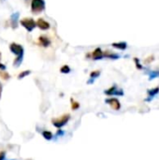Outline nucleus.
<instances>
[{"label": "nucleus", "mask_w": 159, "mask_h": 160, "mask_svg": "<svg viewBox=\"0 0 159 160\" xmlns=\"http://www.w3.org/2000/svg\"><path fill=\"white\" fill-rule=\"evenodd\" d=\"M6 159V153L4 151L0 152V160H5Z\"/></svg>", "instance_id": "23"}, {"label": "nucleus", "mask_w": 159, "mask_h": 160, "mask_svg": "<svg viewBox=\"0 0 159 160\" xmlns=\"http://www.w3.org/2000/svg\"><path fill=\"white\" fill-rule=\"evenodd\" d=\"M0 77L5 81H8L9 79H10V75L8 72H5V71L2 70H0Z\"/></svg>", "instance_id": "20"}, {"label": "nucleus", "mask_w": 159, "mask_h": 160, "mask_svg": "<svg viewBox=\"0 0 159 160\" xmlns=\"http://www.w3.org/2000/svg\"><path fill=\"white\" fill-rule=\"evenodd\" d=\"M86 57H89L95 61H97V60H101L104 58V52L100 48H96L94 50V52H92V53H88L86 55Z\"/></svg>", "instance_id": "6"}, {"label": "nucleus", "mask_w": 159, "mask_h": 160, "mask_svg": "<svg viewBox=\"0 0 159 160\" xmlns=\"http://www.w3.org/2000/svg\"><path fill=\"white\" fill-rule=\"evenodd\" d=\"M7 69V67H6V65L1 63V61H0V70H2V71H5Z\"/></svg>", "instance_id": "24"}, {"label": "nucleus", "mask_w": 159, "mask_h": 160, "mask_svg": "<svg viewBox=\"0 0 159 160\" xmlns=\"http://www.w3.org/2000/svg\"><path fill=\"white\" fill-rule=\"evenodd\" d=\"M37 42L40 44V46H41L43 48H48L52 44V40H50V37L47 36H44V35H41L38 37Z\"/></svg>", "instance_id": "9"}, {"label": "nucleus", "mask_w": 159, "mask_h": 160, "mask_svg": "<svg viewBox=\"0 0 159 160\" xmlns=\"http://www.w3.org/2000/svg\"><path fill=\"white\" fill-rule=\"evenodd\" d=\"M153 60H155V56L153 55H150L149 57H147L145 60H144V63L145 64H150V63H152Z\"/></svg>", "instance_id": "22"}, {"label": "nucleus", "mask_w": 159, "mask_h": 160, "mask_svg": "<svg viewBox=\"0 0 159 160\" xmlns=\"http://www.w3.org/2000/svg\"><path fill=\"white\" fill-rule=\"evenodd\" d=\"M105 102L107 104H109V106H111V108L115 110V111H119V110L121 109V103H120V101L115 97L107 98L105 100Z\"/></svg>", "instance_id": "7"}, {"label": "nucleus", "mask_w": 159, "mask_h": 160, "mask_svg": "<svg viewBox=\"0 0 159 160\" xmlns=\"http://www.w3.org/2000/svg\"><path fill=\"white\" fill-rule=\"evenodd\" d=\"M19 17H20V13L17 12H13L9 17V25L12 26V29H16L19 24Z\"/></svg>", "instance_id": "10"}, {"label": "nucleus", "mask_w": 159, "mask_h": 160, "mask_svg": "<svg viewBox=\"0 0 159 160\" xmlns=\"http://www.w3.org/2000/svg\"><path fill=\"white\" fill-rule=\"evenodd\" d=\"M2 60V54H1V53H0V61Z\"/></svg>", "instance_id": "27"}, {"label": "nucleus", "mask_w": 159, "mask_h": 160, "mask_svg": "<svg viewBox=\"0 0 159 160\" xmlns=\"http://www.w3.org/2000/svg\"><path fill=\"white\" fill-rule=\"evenodd\" d=\"M42 137L47 141H51V140H53V134L49 130H43L42 131Z\"/></svg>", "instance_id": "16"}, {"label": "nucleus", "mask_w": 159, "mask_h": 160, "mask_svg": "<svg viewBox=\"0 0 159 160\" xmlns=\"http://www.w3.org/2000/svg\"><path fill=\"white\" fill-rule=\"evenodd\" d=\"M121 57V55L116 53H113L111 51H106L104 52V58H108V59H111V60H117Z\"/></svg>", "instance_id": "12"}, {"label": "nucleus", "mask_w": 159, "mask_h": 160, "mask_svg": "<svg viewBox=\"0 0 159 160\" xmlns=\"http://www.w3.org/2000/svg\"><path fill=\"white\" fill-rule=\"evenodd\" d=\"M2 89H3V86L2 84L0 82V98H1V94H2Z\"/></svg>", "instance_id": "26"}, {"label": "nucleus", "mask_w": 159, "mask_h": 160, "mask_svg": "<svg viewBox=\"0 0 159 160\" xmlns=\"http://www.w3.org/2000/svg\"><path fill=\"white\" fill-rule=\"evenodd\" d=\"M19 23L27 32H32L37 27V22L33 18H29V17L24 18L22 19Z\"/></svg>", "instance_id": "3"}, {"label": "nucleus", "mask_w": 159, "mask_h": 160, "mask_svg": "<svg viewBox=\"0 0 159 160\" xmlns=\"http://www.w3.org/2000/svg\"><path fill=\"white\" fill-rule=\"evenodd\" d=\"M30 74H31V70H29V69L24 70V71H22V72L18 75V79H19V80H22V79L25 78V77L29 76Z\"/></svg>", "instance_id": "17"}, {"label": "nucleus", "mask_w": 159, "mask_h": 160, "mask_svg": "<svg viewBox=\"0 0 159 160\" xmlns=\"http://www.w3.org/2000/svg\"><path fill=\"white\" fill-rule=\"evenodd\" d=\"M100 70H94L90 73V79L87 81V84H94V81L96 79H97L100 76Z\"/></svg>", "instance_id": "14"}, {"label": "nucleus", "mask_w": 159, "mask_h": 160, "mask_svg": "<svg viewBox=\"0 0 159 160\" xmlns=\"http://www.w3.org/2000/svg\"><path fill=\"white\" fill-rule=\"evenodd\" d=\"M159 93V87H155V88H152V89H149L147 91L148 94V98L146 99V101H151L152 99L155 97L157 94Z\"/></svg>", "instance_id": "11"}, {"label": "nucleus", "mask_w": 159, "mask_h": 160, "mask_svg": "<svg viewBox=\"0 0 159 160\" xmlns=\"http://www.w3.org/2000/svg\"><path fill=\"white\" fill-rule=\"evenodd\" d=\"M44 0H31V12L33 14H40L45 9Z\"/></svg>", "instance_id": "2"}, {"label": "nucleus", "mask_w": 159, "mask_h": 160, "mask_svg": "<svg viewBox=\"0 0 159 160\" xmlns=\"http://www.w3.org/2000/svg\"><path fill=\"white\" fill-rule=\"evenodd\" d=\"M147 75L149 76V80L152 81L153 79L159 78V69H155V70H148L147 71Z\"/></svg>", "instance_id": "15"}, {"label": "nucleus", "mask_w": 159, "mask_h": 160, "mask_svg": "<svg viewBox=\"0 0 159 160\" xmlns=\"http://www.w3.org/2000/svg\"><path fill=\"white\" fill-rule=\"evenodd\" d=\"M70 120V114L69 113H65L62 116H60L58 118H53L52 119V123L53 126H55L56 128H61L64 125H67V123Z\"/></svg>", "instance_id": "4"}, {"label": "nucleus", "mask_w": 159, "mask_h": 160, "mask_svg": "<svg viewBox=\"0 0 159 160\" xmlns=\"http://www.w3.org/2000/svg\"><path fill=\"white\" fill-rule=\"evenodd\" d=\"M104 94L107 96H124V91L121 88H119L116 84L112 85V87H109V89L104 91Z\"/></svg>", "instance_id": "5"}, {"label": "nucleus", "mask_w": 159, "mask_h": 160, "mask_svg": "<svg viewBox=\"0 0 159 160\" xmlns=\"http://www.w3.org/2000/svg\"><path fill=\"white\" fill-rule=\"evenodd\" d=\"M64 133H65V132H64L62 129H59V130H57V132H56V136H58V137L63 136V135H64Z\"/></svg>", "instance_id": "25"}, {"label": "nucleus", "mask_w": 159, "mask_h": 160, "mask_svg": "<svg viewBox=\"0 0 159 160\" xmlns=\"http://www.w3.org/2000/svg\"><path fill=\"white\" fill-rule=\"evenodd\" d=\"M112 46L120 51H124L127 48V43L125 41H120V42H113L112 43Z\"/></svg>", "instance_id": "13"}, {"label": "nucleus", "mask_w": 159, "mask_h": 160, "mask_svg": "<svg viewBox=\"0 0 159 160\" xmlns=\"http://www.w3.org/2000/svg\"><path fill=\"white\" fill-rule=\"evenodd\" d=\"M9 51L12 52L15 55V59L13 61V67L14 68H19L24 61V48L19 43L12 42L9 45Z\"/></svg>", "instance_id": "1"}, {"label": "nucleus", "mask_w": 159, "mask_h": 160, "mask_svg": "<svg viewBox=\"0 0 159 160\" xmlns=\"http://www.w3.org/2000/svg\"><path fill=\"white\" fill-rule=\"evenodd\" d=\"M70 102H71V109L73 111H76V110H78L80 108V103L78 101H75L72 97L70 98Z\"/></svg>", "instance_id": "18"}, {"label": "nucleus", "mask_w": 159, "mask_h": 160, "mask_svg": "<svg viewBox=\"0 0 159 160\" xmlns=\"http://www.w3.org/2000/svg\"><path fill=\"white\" fill-rule=\"evenodd\" d=\"M0 1H5V0H0Z\"/></svg>", "instance_id": "28"}, {"label": "nucleus", "mask_w": 159, "mask_h": 160, "mask_svg": "<svg viewBox=\"0 0 159 160\" xmlns=\"http://www.w3.org/2000/svg\"><path fill=\"white\" fill-rule=\"evenodd\" d=\"M70 71H71V69L69 68V66H68V65H64L61 67V68H60V72L63 74H68Z\"/></svg>", "instance_id": "19"}, {"label": "nucleus", "mask_w": 159, "mask_h": 160, "mask_svg": "<svg viewBox=\"0 0 159 160\" xmlns=\"http://www.w3.org/2000/svg\"><path fill=\"white\" fill-rule=\"evenodd\" d=\"M134 62L136 64V67L138 69H143V67L141 66V64L140 63V60L139 58H137V57H134Z\"/></svg>", "instance_id": "21"}, {"label": "nucleus", "mask_w": 159, "mask_h": 160, "mask_svg": "<svg viewBox=\"0 0 159 160\" xmlns=\"http://www.w3.org/2000/svg\"><path fill=\"white\" fill-rule=\"evenodd\" d=\"M37 26L42 31H46L51 28V25L48 21H46L43 18H38L37 21Z\"/></svg>", "instance_id": "8"}]
</instances>
